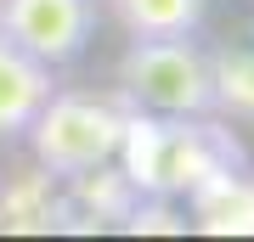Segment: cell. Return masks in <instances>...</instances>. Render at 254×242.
<instances>
[{"label":"cell","mask_w":254,"mask_h":242,"mask_svg":"<svg viewBox=\"0 0 254 242\" xmlns=\"http://www.w3.org/2000/svg\"><path fill=\"white\" fill-rule=\"evenodd\" d=\"M119 90L130 107L158 118H209L215 113V73L192 34L130 40L119 56Z\"/></svg>","instance_id":"cell-1"},{"label":"cell","mask_w":254,"mask_h":242,"mask_svg":"<svg viewBox=\"0 0 254 242\" xmlns=\"http://www.w3.org/2000/svg\"><path fill=\"white\" fill-rule=\"evenodd\" d=\"M23 135H28V152H34L40 169L68 180V175H85L96 163L119 158L125 107H113L108 96H85V90H51Z\"/></svg>","instance_id":"cell-2"},{"label":"cell","mask_w":254,"mask_h":242,"mask_svg":"<svg viewBox=\"0 0 254 242\" xmlns=\"http://www.w3.org/2000/svg\"><path fill=\"white\" fill-rule=\"evenodd\" d=\"M0 34L51 68L79 62L96 34V0H0Z\"/></svg>","instance_id":"cell-3"},{"label":"cell","mask_w":254,"mask_h":242,"mask_svg":"<svg viewBox=\"0 0 254 242\" xmlns=\"http://www.w3.org/2000/svg\"><path fill=\"white\" fill-rule=\"evenodd\" d=\"M73 220L68 208V192H57V175L51 169H11L0 175V231L11 237H46V231H63Z\"/></svg>","instance_id":"cell-4"},{"label":"cell","mask_w":254,"mask_h":242,"mask_svg":"<svg viewBox=\"0 0 254 242\" xmlns=\"http://www.w3.org/2000/svg\"><path fill=\"white\" fill-rule=\"evenodd\" d=\"M51 62H40L34 51H23L11 34H0V141H17L34 124V113L51 96Z\"/></svg>","instance_id":"cell-5"},{"label":"cell","mask_w":254,"mask_h":242,"mask_svg":"<svg viewBox=\"0 0 254 242\" xmlns=\"http://www.w3.org/2000/svg\"><path fill=\"white\" fill-rule=\"evenodd\" d=\"M187 197H192V214H198V231H209V237H254V180L237 175V163L209 169Z\"/></svg>","instance_id":"cell-6"},{"label":"cell","mask_w":254,"mask_h":242,"mask_svg":"<svg viewBox=\"0 0 254 242\" xmlns=\"http://www.w3.org/2000/svg\"><path fill=\"white\" fill-rule=\"evenodd\" d=\"M136 180H130L119 163H96V169H85V175H68V208H73V220H119L125 225V214L136 208Z\"/></svg>","instance_id":"cell-7"},{"label":"cell","mask_w":254,"mask_h":242,"mask_svg":"<svg viewBox=\"0 0 254 242\" xmlns=\"http://www.w3.org/2000/svg\"><path fill=\"white\" fill-rule=\"evenodd\" d=\"M130 40H158V34H198L209 17V0H108Z\"/></svg>","instance_id":"cell-8"},{"label":"cell","mask_w":254,"mask_h":242,"mask_svg":"<svg viewBox=\"0 0 254 242\" xmlns=\"http://www.w3.org/2000/svg\"><path fill=\"white\" fill-rule=\"evenodd\" d=\"M209 73H215V107L254 118V51L249 45H220L209 56Z\"/></svg>","instance_id":"cell-9"}]
</instances>
